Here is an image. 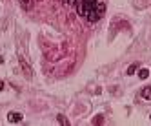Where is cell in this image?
I'll list each match as a JSON object with an SVG mask.
<instances>
[{"label":"cell","instance_id":"6da1fadb","mask_svg":"<svg viewBox=\"0 0 151 126\" xmlns=\"http://www.w3.org/2000/svg\"><path fill=\"white\" fill-rule=\"evenodd\" d=\"M77 7H78V13L88 18L91 24L100 20L106 11V6L99 0H77Z\"/></svg>","mask_w":151,"mask_h":126},{"label":"cell","instance_id":"7a4b0ae2","mask_svg":"<svg viewBox=\"0 0 151 126\" xmlns=\"http://www.w3.org/2000/svg\"><path fill=\"white\" fill-rule=\"evenodd\" d=\"M22 121H24V115L22 113H18V112H9L7 113V122L17 124V122H22Z\"/></svg>","mask_w":151,"mask_h":126},{"label":"cell","instance_id":"3957f363","mask_svg":"<svg viewBox=\"0 0 151 126\" xmlns=\"http://www.w3.org/2000/svg\"><path fill=\"white\" fill-rule=\"evenodd\" d=\"M20 6H22V9H26V11H29V9H33L35 2H33V0H20Z\"/></svg>","mask_w":151,"mask_h":126},{"label":"cell","instance_id":"277c9868","mask_svg":"<svg viewBox=\"0 0 151 126\" xmlns=\"http://www.w3.org/2000/svg\"><path fill=\"white\" fill-rule=\"evenodd\" d=\"M140 95H142V99H146V101H151V86H146Z\"/></svg>","mask_w":151,"mask_h":126},{"label":"cell","instance_id":"5b68a950","mask_svg":"<svg viewBox=\"0 0 151 126\" xmlns=\"http://www.w3.org/2000/svg\"><path fill=\"white\" fill-rule=\"evenodd\" d=\"M57 121H58L62 126H69V121L66 119V115H58V117H57Z\"/></svg>","mask_w":151,"mask_h":126},{"label":"cell","instance_id":"8992f818","mask_svg":"<svg viewBox=\"0 0 151 126\" xmlns=\"http://www.w3.org/2000/svg\"><path fill=\"white\" fill-rule=\"evenodd\" d=\"M138 77H140V79H147V77H149V70H146V68L140 70V71H138Z\"/></svg>","mask_w":151,"mask_h":126},{"label":"cell","instance_id":"52a82bcc","mask_svg":"<svg viewBox=\"0 0 151 126\" xmlns=\"http://www.w3.org/2000/svg\"><path fill=\"white\" fill-rule=\"evenodd\" d=\"M138 70V64H131V66H129L127 68V75H133V73Z\"/></svg>","mask_w":151,"mask_h":126},{"label":"cell","instance_id":"ba28073f","mask_svg":"<svg viewBox=\"0 0 151 126\" xmlns=\"http://www.w3.org/2000/svg\"><path fill=\"white\" fill-rule=\"evenodd\" d=\"M64 4H66V6H75V4H77V0H64Z\"/></svg>","mask_w":151,"mask_h":126},{"label":"cell","instance_id":"9c48e42d","mask_svg":"<svg viewBox=\"0 0 151 126\" xmlns=\"http://www.w3.org/2000/svg\"><path fill=\"white\" fill-rule=\"evenodd\" d=\"M93 122H95V124H102V115H99V119H95Z\"/></svg>","mask_w":151,"mask_h":126},{"label":"cell","instance_id":"30bf717a","mask_svg":"<svg viewBox=\"0 0 151 126\" xmlns=\"http://www.w3.org/2000/svg\"><path fill=\"white\" fill-rule=\"evenodd\" d=\"M2 90H4V82H2V80H0V91H2Z\"/></svg>","mask_w":151,"mask_h":126},{"label":"cell","instance_id":"8fae6325","mask_svg":"<svg viewBox=\"0 0 151 126\" xmlns=\"http://www.w3.org/2000/svg\"><path fill=\"white\" fill-rule=\"evenodd\" d=\"M0 64H2V57H0Z\"/></svg>","mask_w":151,"mask_h":126}]
</instances>
